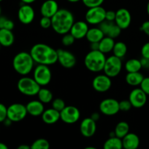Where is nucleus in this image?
<instances>
[{
	"mask_svg": "<svg viewBox=\"0 0 149 149\" xmlns=\"http://www.w3.org/2000/svg\"><path fill=\"white\" fill-rule=\"evenodd\" d=\"M99 28L103 32L105 36H108L109 37L115 39L121 34V29L115 24L114 21H109L105 20L100 24H99Z\"/></svg>",
	"mask_w": 149,
	"mask_h": 149,
	"instance_id": "nucleus-17",
	"label": "nucleus"
},
{
	"mask_svg": "<svg viewBox=\"0 0 149 149\" xmlns=\"http://www.w3.org/2000/svg\"><path fill=\"white\" fill-rule=\"evenodd\" d=\"M143 79H144V77L140 71L127 72V74L125 77V80L127 84L132 87H137V86L140 85Z\"/></svg>",
	"mask_w": 149,
	"mask_h": 149,
	"instance_id": "nucleus-25",
	"label": "nucleus"
},
{
	"mask_svg": "<svg viewBox=\"0 0 149 149\" xmlns=\"http://www.w3.org/2000/svg\"><path fill=\"white\" fill-rule=\"evenodd\" d=\"M96 122L91 117L85 118L80 125V131L82 135L86 138H91L96 131Z\"/></svg>",
	"mask_w": 149,
	"mask_h": 149,
	"instance_id": "nucleus-19",
	"label": "nucleus"
},
{
	"mask_svg": "<svg viewBox=\"0 0 149 149\" xmlns=\"http://www.w3.org/2000/svg\"><path fill=\"white\" fill-rule=\"evenodd\" d=\"M34 61L29 52H20L15 55L13 60V66L15 71L21 76H27L33 70Z\"/></svg>",
	"mask_w": 149,
	"mask_h": 149,
	"instance_id": "nucleus-3",
	"label": "nucleus"
},
{
	"mask_svg": "<svg viewBox=\"0 0 149 149\" xmlns=\"http://www.w3.org/2000/svg\"><path fill=\"white\" fill-rule=\"evenodd\" d=\"M115 136L122 139L129 132V124L126 122H120L116 125L115 127Z\"/></svg>",
	"mask_w": 149,
	"mask_h": 149,
	"instance_id": "nucleus-31",
	"label": "nucleus"
},
{
	"mask_svg": "<svg viewBox=\"0 0 149 149\" xmlns=\"http://www.w3.org/2000/svg\"><path fill=\"white\" fill-rule=\"evenodd\" d=\"M106 10L102 7H91L89 8L85 15L86 21L91 25H99L105 20Z\"/></svg>",
	"mask_w": 149,
	"mask_h": 149,
	"instance_id": "nucleus-8",
	"label": "nucleus"
},
{
	"mask_svg": "<svg viewBox=\"0 0 149 149\" xmlns=\"http://www.w3.org/2000/svg\"><path fill=\"white\" fill-rule=\"evenodd\" d=\"M131 14L127 9L121 8L115 12V18L114 22L121 30L129 28L131 24Z\"/></svg>",
	"mask_w": 149,
	"mask_h": 149,
	"instance_id": "nucleus-16",
	"label": "nucleus"
},
{
	"mask_svg": "<svg viewBox=\"0 0 149 149\" xmlns=\"http://www.w3.org/2000/svg\"><path fill=\"white\" fill-rule=\"evenodd\" d=\"M0 46H1V45H0Z\"/></svg>",
	"mask_w": 149,
	"mask_h": 149,
	"instance_id": "nucleus-58",
	"label": "nucleus"
},
{
	"mask_svg": "<svg viewBox=\"0 0 149 149\" xmlns=\"http://www.w3.org/2000/svg\"><path fill=\"white\" fill-rule=\"evenodd\" d=\"M18 91L24 95H37L41 86L34 79V78L23 76L18 80L17 84Z\"/></svg>",
	"mask_w": 149,
	"mask_h": 149,
	"instance_id": "nucleus-5",
	"label": "nucleus"
},
{
	"mask_svg": "<svg viewBox=\"0 0 149 149\" xmlns=\"http://www.w3.org/2000/svg\"><path fill=\"white\" fill-rule=\"evenodd\" d=\"M140 30L143 33H145V34L149 36V20H147V21H145L144 23H143V24L140 26Z\"/></svg>",
	"mask_w": 149,
	"mask_h": 149,
	"instance_id": "nucleus-43",
	"label": "nucleus"
},
{
	"mask_svg": "<svg viewBox=\"0 0 149 149\" xmlns=\"http://www.w3.org/2000/svg\"><path fill=\"white\" fill-rule=\"evenodd\" d=\"M115 12L112 10L106 11L105 13V20H109V21H115Z\"/></svg>",
	"mask_w": 149,
	"mask_h": 149,
	"instance_id": "nucleus-42",
	"label": "nucleus"
},
{
	"mask_svg": "<svg viewBox=\"0 0 149 149\" xmlns=\"http://www.w3.org/2000/svg\"><path fill=\"white\" fill-rule=\"evenodd\" d=\"M1 1H3V0H0V2H1Z\"/></svg>",
	"mask_w": 149,
	"mask_h": 149,
	"instance_id": "nucleus-56",
	"label": "nucleus"
},
{
	"mask_svg": "<svg viewBox=\"0 0 149 149\" xmlns=\"http://www.w3.org/2000/svg\"><path fill=\"white\" fill-rule=\"evenodd\" d=\"M15 36L12 30L6 29H0V45L5 47L12 46L14 43Z\"/></svg>",
	"mask_w": 149,
	"mask_h": 149,
	"instance_id": "nucleus-24",
	"label": "nucleus"
},
{
	"mask_svg": "<svg viewBox=\"0 0 149 149\" xmlns=\"http://www.w3.org/2000/svg\"><path fill=\"white\" fill-rule=\"evenodd\" d=\"M86 149H95V148H93V147H86Z\"/></svg>",
	"mask_w": 149,
	"mask_h": 149,
	"instance_id": "nucleus-54",
	"label": "nucleus"
},
{
	"mask_svg": "<svg viewBox=\"0 0 149 149\" xmlns=\"http://www.w3.org/2000/svg\"><path fill=\"white\" fill-rule=\"evenodd\" d=\"M28 114L32 116H39L45 111L44 103L39 100H34L29 101L26 105Z\"/></svg>",
	"mask_w": 149,
	"mask_h": 149,
	"instance_id": "nucleus-21",
	"label": "nucleus"
},
{
	"mask_svg": "<svg viewBox=\"0 0 149 149\" xmlns=\"http://www.w3.org/2000/svg\"><path fill=\"white\" fill-rule=\"evenodd\" d=\"M42 120L48 125H53L60 119V112L53 108L45 109L41 115Z\"/></svg>",
	"mask_w": 149,
	"mask_h": 149,
	"instance_id": "nucleus-23",
	"label": "nucleus"
},
{
	"mask_svg": "<svg viewBox=\"0 0 149 149\" xmlns=\"http://www.w3.org/2000/svg\"><path fill=\"white\" fill-rule=\"evenodd\" d=\"M74 41H75V39H74V36L70 32H68L65 34H63L62 39H61V43L64 46L70 47L74 44Z\"/></svg>",
	"mask_w": 149,
	"mask_h": 149,
	"instance_id": "nucleus-34",
	"label": "nucleus"
},
{
	"mask_svg": "<svg viewBox=\"0 0 149 149\" xmlns=\"http://www.w3.org/2000/svg\"><path fill=\"white\" fill-rule=\"evenodd\" d=\"M18 17L19 21L23 24H30L33 22L35 17L34 10L30 4H22L18 12Z\"/></svg>",
	"mask_w": 149,
	"mask_h": 149,
	"instance_id": "nucleus-14",
	"label": "nucleus"
},
{
	"mask_svg": "<svg viewBox=\"0 0 149 149\" xmlns=\"http://www.w3.org/2000/svg\"><path fill=\"white\" fill-rule=\"evenodd\" d=\"M34 63L51 65L58 61L56 49L46 44L39 43L34 45L29 52Z\"/></svg>",
	"mask_w": 149,
	"mask_h": 149,
	"instance_id": "nucleus-1",
	"label": "nucleus"
},
{
	"mask_svg": "<svg viewBox=\"0 0 149 149\" xmlns=\"http://www.w3.org/2000/svg\"><path fill=\"white\" fill-rule=\"evenodd\" d=\"M38 100H40L44 104H48L53 100V93L48 89L45 87H40L37 93Z\"/></svg>",
	"mask_w": 149,
	"mask_h": 149,
	"instance_id": "nucleus-29",
	"label": "nucleus"
},
{
	"mask_svg": "<svg viewBox=\"0 0 149 149\" xmlns=\"http://www.w3.org/2000/svg\"><path fill=\"white\" fill-rule=\"evenodd\" d=\"M81 1L86 7L91 8V7L102 6L105 0H81Z\"/></svg>",
	"mask_w": 149,
	"mask_h": 149,
	"instance_id": "nucleus-35",
	"label": "nucleus"
},
{
	"mask_svg": "<svg viewBox=\"0 0 149 149\" xmlns=\"http://www.w3.org/2000/svg\"><path fill=\"white\" fill-rule=\"evenodd\" d=\"M18 149H31L30 146L26 145V144H23V145H20L18 147Z\"/></svg>",
	"mask_w": 149,
	"mask_h": 149,
	"instance_id": "nucleus-49",
	"label": "nucleus"
},
{
	"mask_svg": "<svg viewBox=\"0 0 149 149\" xmlns=\"http://www.w3.org/2000/svg\"><path fill=\"white\" fill-rule=\"evenodd\" d=\"M141 55L143 58L149 59V42L143 45L141 48Z\"/></svg>",
	"mask_w": 149,
	"mask_h": 149,
	"instance_id": "nucleus-41",
	"label": "nucleus"
},
{
	"mask_svg": "<svg viewBox=\"0 0 149 149\" xmlns=\"http://www.w3.org/2000/svg\"><path fill=\"white\" fill-rule=\"evenodd\" d=\"M74 22V15L70 10L59 9L51 17V27L56 33L63 35L70 32Z\"/></svg>",
	"mask_w": 149,
	"mask_h": 149,
	"instance_id": "nucleus-2",
	"label": "nucleus"
},
{
	"mask_svg": "<svg viewBox=\"0 0 149 149\" xmlns=\"http://www.w3.org/2000/svg\"><path fill=\"white\" fill-rule=\"evenodd\" d=\"M58 10V4L55 0H46L41 5L40 13L42 16L52 17Z\"/></svg>",
	"mask_w": 149,
	"mask_h": 149,
	"instance_id": "nucleus-20",
	"label": "nucleus"
},
{
	"mask_svg": "<svg viewBox=\"0 0 149 149\" xmlns=\"http://www.w3.org/2000/svg\"><path fill=\"white\" fill-rule=\"evenodd\" d=\"M67 1L72 3H75V2H78V1H81V0H67Z\"/></svg>",
	"mask_w": 149,
	"mask_h": 149,
	"instance_id": "nucleus-52",
	"label": "nucleus"
},
{
	"mask_svg": "<svg viewBox=\"0 0 149 149\" xmlns=\"http://www.w3.org/2000/svg\"><path fill=\"white\" fill-rule=\"evenodd\" d=\"M147 95L141 88L133 89L129 95V100L132 107L140 109L144 106L147 102Z\"/></svg>",
	"mask_w": 149,
	"mask_h": 149,
	"instance_id": "nucleus-13",
	"label": "nucleus"
},
{
	"mask_svg": "<svg viewBox=\"0 0 149 149\" xmlns=\"http://www.w3.org/2000/svg\"><path fill=\"white\" fill-rule=\"evenodd\" d=\"M140 87L147 95H149V77H144Z\"/></svg>",
	"mask_w": 149,
	"mask_h": 149,
	"instance_id": "nucleus-39",
	"label": "nucleus"
},
{
	"mask_svg": "<svg viewBox=\"0 0 149 149\" xmlns=\"http://www.w3.org/2000/svg\"><path fill=\"white\" fill-rule=\"evenodd\" d=\"M148 70H149V68H148Z\"/></svg>",
	"mask_w": 149,
	"mask_h": 149,
	"instance_id": "nucleus-57",
	"label": "nucleus"
},
{
	"mask_svg": "<svg viewBox=\"0 0 149 149\" xmlns=\"http://www.w3.org/2000/svg\"><path fill=\"white\" fill-rule=\"evenodd\" d=\"M1 15V6H0V16Z\"/></svg>",
	"mask_w": 149,
	"mask_h": 149,
	"instance_id": "nucleus-55",
	"label": "nucleus"
},
{
	"mask_svg": "<svg viewBox=\"0 0 149 149\" xmlns=\"http://www.w3.org/2000/svg\"><path fill=\"white\" fill-rule=\"evenodd\" d=\"M146 10H147L148 15H149V1H148V4H147V7H146Z\"/></svg>",
	"mask_w": 149,
	"mask_h": 149,
	"instance_id": "nucleus-53",
	"label": "nucleus"
},
{
	"mask_svg": "<svg viewBox=\"0 0 149 149\" xmlns=\"http://www.w3.org/2000/svg\"><path fill=\"white\" fill-rule=\"evenodd\" d=\"M7 118V108L3 103H0V123Z\"/></svg>",
	"mask_w": 149,
	"mask_h": 149,
	"instance_id": "nucleus-40",
	"label": "nucleus"
},
{
	"mask_svg": "<svg viewBox=\"0 0 149 149\" xmlns=\"http://www.w3.org/2000/svg\"><path fill=\"white\" fill-rule=\"evenodd\" d=\"M112 52H113V55L119 58H124L127 52V45L123 42H115Z\"/></svg>",
	"mask_w": 149,
	"mask_h": 149,
	"instance_id": "nucleus-32",
	"label": "nucleus"
},
{
	"mask_svg": "<svg viewBox=\"0 0 149 149\" xmlns=\"http://www.w3.org/2000/svg\"><path fill=\"white\" fill-rule=\"evenodd\" d=\"M131 107L132 106L129 100H124L119 102V109L121 111H128Z\"/></svg>",
	"mask_w": 149,
	"mask_h": 149,
	"instance_id": "nucleus-38",
	"label": "nucleus"
},
{
	"mask_svg": "<svg viewBox=\"0 0 149 149\" xmlns=\"http://www.w3.org/2000/svg\"><path fill=\"white\" fill-rule=\"evenodd\" d=\"M91 50H99V42H92L90 43Z\"/></svg>",
	"mask_w": 149,
	"mask_h": 149,
	"instance_id": "nucleus-46",
	"label": "nucleus"
},
{
	"mask_svg": "<svg viewBox=\"0 0 149 149\" xmlns=\"http://www.w3.org/2000/svg\"><path fill=\"white\" fill-rule=\"evenodd\" d=\"M106 61L105 54L99 50H91L84 58V65L91 72H100L103 71Z\"/></svg>",
	"mask_w": 149,
	"mask_h": 149,
	"instance_id": "nucleus-4",
	"label": "nucleus"
},
{
	"mask_svg": "<svg viewBox=\"0 0 149 149\" xmlns=\"http://www.w3.org/2000/svg\"><path fill=\"white\" fill-rule=\"evenodd\" d=\"M58 62L65 68H72L75 65L76 58L71 52L66 49H57Z\"/></svg>",
	"mask_w": 149,
	"mask_h": 149,
	"instance_id": "nucleus-15",
	"label": "nucleus"
},
{
	"mask_svg": "<svg viewBox=\"0 0 149 149\" xmlns=\"http://www.w3.org/2000/svg\"><path fill=\"white\" fill-rule=\"evenodd\" d=\"M13 28H14V23H13V21L7 18L6 20L5 23H4V29H9V30H13Z\"/></svg>",
	"mask_w": 149,
	"mask_h": 149,
	"instance_id": "nucleus-44",
	"label": "nucleus"
},
{
	"mask_svg": "<svg viewBox=\"0 0 149 149\" xmlns=\"http://www.w3.org/2000/svg\"><path fill=\"white\" fill-rule=\"evenodd\" d=\"M99 111L105 116H114L120 111L119 102L113 98L104 99L99 103Z\"/></svg>",
	"mask_w": 149,
	"mask_h": 149,
	"instance_id": "nucleus-11",
	"label": "nucleus"
},
{
	"mask_svg": "<svg viewBox=\"0 0 149 149\" xmlns=\"http://www.w3.org/2000/svg\"><path fill=\"white\" fill-rule=\"evenodd\" d=\"M112 86L111 78L106 74H99L93 78L92 87L98 93H105L110 89Z\"/></svg>",
	"mask_w": 149,
	"mask_h": 149,
	"instance_id": "nucleus-12",
	"label": "nucleus"
},
{
	"mask_svg": "<svg viewBox=\"0 0 149 149\" xmlns=\"http://www.w3.org/2000/svg\"><path fill=\"white\" fill-rule=\"evenodd\" d=\"M33 78L41 87L48 85L52 79V73L48 65L38 64L34 69Z\"/></svg>",
	"mask_w": 149,
	"mask_h": 149,
	"instance_id": "nucleus-6",
	"label": "nucleus"
},
{
	"mask_svg": "<svg viewBox=\"0 0 149 149\" xmlns=\"http://www.w3.org/2000/svg\"><path fill=\"white\" fill-rule=\"evenodd\" d=\"M3 123H4V125H5V126L9 127V126H10V125H11V124L13 123V122H12L10 119H9L8 118H7V119H6L4 121V122H3Z\"/></svg>",
	"mask_w": 149,
	"mask_h": 149,
	"instance_id": "nucleus-48",
	"label": "nucleus"
},
{
	"mask_svg": "<svg viewBox=\"0 0 149 149\" xmlns=\"http://www.w3.org/2000/svg\"><path fill=\"white\" fill-rule=\"evenodd\" d=\"M30 146L31 149H48L50 148V143L46 139L39 138L34 141Z\"/></svg>",
	"mask_w": 149,
	"mask_h": 149,
	"instance_id": "nucleus-33",
	"label": "nucleus"
},
{
	"mask_svg": "<svg viewBox=\"0 0 149 149\" xmlns=\"http://www.w3.org/2000/svg\"><path fill=\"white\" fill-rule=\"evenodd\" d=\"M141 63L142 68H149V59L145 58H142L141 60H140Z\"/></svg>",
	"mask_w": 149,
	"mask_h": 149,
	"instance_id": "nucleus-45",
	"label": "nucleus"
},
{
	"mask_svg": "<svg viewBox=\"0 0 149 149\" xmlns=\"http://www.w3.org/2000/svg\"><path fill=\"white\" fill-rule=\"evenodd\" d=\"M104 36L105 34L99 28L93 27L89 29L86 38L90 43H92V42H99Z\"/></svg>",
	"mask_w": 149,
	"mask_h": 149,
	"instance_id": "nucleus-26",
	"label": "nucleus"
},
{
	"mask_svg": "<svg viewBox=\"0 0 149 149\" xmlns=\"http://www.w3.org/2000/svg\"><path fill=\"white\" fill-rule=\"evenodd\" d=\"M114 45H115L114 39L105 36L99 42V50L103 52L104 54L109 53L110 52H112Z\"/></svg>",
	"mask_w": 149,
	"mask_h": 149,
	"instance_id": "nucleus-27",
	"label": "nucleus"
},
{
	"mask_svg": "<svg viewBox=\"0 0 149 149\" xmlns=\"http://www.w3.org/2000/svg\"><path fill=\"white\" fill-rule=\"evenodd\" d=\"M124 68L127 72H137L141 70L142 65L140 60L132 58V59L128 60L125 63Z\"/></svg>",
	"mask_w": 149,
	"mask_h": 149,
	"instance_id": "nucleus-30",
	"label": "nucleus"
},
{
	"mask_svg": "<svg viewBox=\"0 0 149 149\" xmlns=\"http://www.w3.org/2000/svg\"><path fill=\"white\" fill-rule=\"evenodd\" d=\"M80 112L77 107L66 106L60 111V119L66 124L76 123L80 119Z\"/></svg>",
	"mask_w": 149,
	"mask_h": 149,
	"instance_id": "nucleus-10",
	"label": "nucleus"
},
{
	"mask_svg": "<svg viewBox=\"0 0 149 149\" xmlns=\"http://www.w3.org/2000/svg\"><path fill=\"white\" fill-rule=\"evenodd\" d=\"M121 140L123 148L125 149H137L140 146V138L132 132H129Z\"/></svg>",
	"mask_w": 149,
	"mask_h": 149,
	"instance_id": "nucleus-22",
	"label": "nucleus"
},
{
	"mask_svg": "<svg viewBox=\"0 0 149 149\" xmlns=\"http://www.w3.org/2000/svg\"><path fill=\"white\" fill-rule=\"evenodd\" d=\"M105 149H121L123 148L122 140L116 136L110 137L103 146Z\"/></svg>",
	"mask_w": 149,
	"mask_h": 149,
	"instance_id": "nucleus-28",
	"label": "nucleus"
},
{
	"mask_svg": "<svg viewBox=\"0 0 149 149\" xmlns=\"http://www.w3.org/2000/svg\"><path fill=\"white\" fill-rule=\"evenodd\" d=\"M7 148H8V147H7L4 143L0 142V149H7Z\"/></svg>",
	"mask_w": 149,
	"mask_h": 149,
	"instance_id": "nucleus-51",
	"label": "nucleus"
},
{
	"mask_svg": "<svg viewBox=\"0 0 149 149\" xmlns=\"http://www.w3.org/2000/svg\"><path fill=\"white\" fill-rule=\"evenodd\" d=\"M39 25L44 29H48L51 27V17L42 16L39 20Z\"/></svg>",
	"mask_w": 149,
	"mask_h": 149,
	"instance_id": "nucleus-37",
	"label": "nucleus"
},
{
	"mask_svg": "<svg viewBox=\"0 0 149 149\" xmlns=\"http://www.w3.org/2000/svg\"><path fill=\"white\" fill-rule=\"evenodd\" d=\"M89 29V23L87 22L79 20L74 22L70 29V33L74 36L75 39H81L86 37Z\"/></svg>",
	"mask_w": 149,
	"mask_h": 149,
	"instance_id": "nucleus-18",
	"label": "nucleus"
},
{
	"mask_svg": "<svg viewBox=\"0 0 149 149\" xmlns=\"http://www.w3.org/2000/svg\"><path fill=\"white\" fill-rule=\"evenodd\" d=\"M27 114L26 106L21 103H13L7 107V118L13 122H18L23 120Z\"/></svg>",
	"mask_w": 149,
	"mask_h": 149,
	"instance_id": "nucleus-9",
	"label": "nucleus"
},
{
	"mask_svg": "<svg viewBox=\"0 0 149 149\" xmlns=\"http://www.w3.org/2000/svg\"><path fill=\"white\" fill-rule=\"evenodd\" d=\"M20 1H21L23 3V4H32V3L34 2V1H36V0H20Z\"/></svg>",
	"mask_w": 149,
	"mask_h": 149,
	"instance_id": "nucleus-50",
	"label": "nucleus"
},
{
	"mask_svg": "<svg viewBox=\"0 0 149 149\" xmlns=\"http://www.w3.org/2000/svg\"><path fill=\"white\" fill-rule=\"evenodd\" d=\"M122 69V61L121 58H118L115 55H111L106 58L105 65H104V74L110 78L115 77L121 73Z\"/></svg>",
	"mask_w": 149,
	"mask_h": 149,
	"instance_id": "nucleus-7",
	"label": "nucleus"
},
{
	"mask_svg": "<svg viewBox=\"0 0 149 149\" xmlns=\"http://www.w3.org/2000/svg\"><path fill=\"white\" fill-rule=\"evenodd\" d=\"M66 106L65 102L61 98H56L52 100V108H53L56 110L61 111Z\"/></svg>",
	"mask_w": 149,
	"mask_h": 149,
	"instance_id": "nucleus-36",
	"label": "nucleus"
},
{
	"mask_svg": "<svg viewBox=\"0 0 149 149\" xmlns=\"http://www.w3.org/2000/svg\"><path fill=\"white\" fill-rule=\"evenodd\" d=\"M91 118L93 120H94L95 122H96V121H98L99 119V114L98 113H96V112H94V113H93L91 114Z\"/></svg>",
	"mask_w": 149,
	"mask_h": 149,
	"instance_id": "nucleus-47",
	"label": "nucleus"
}]
</instances>
